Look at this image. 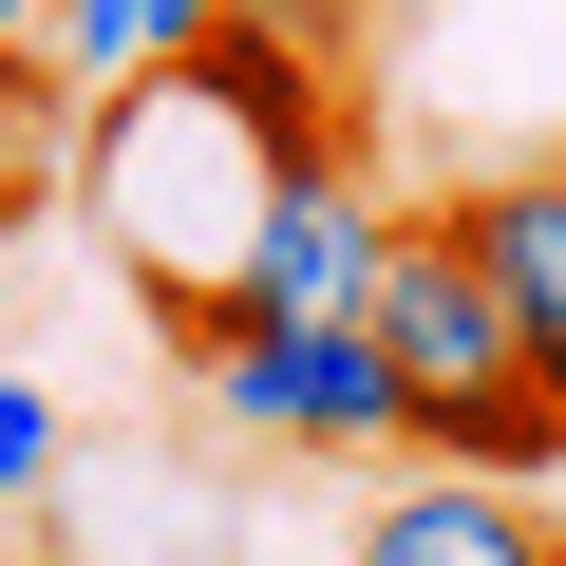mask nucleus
Returning a JSON list of instances; mask_svg holds the SVG:
<instances>
[{"label":"nucleus","mask_w":566,"mask_h":566,"mask_svg":"<svg viewBox=\"0 0 566 566\" xmlns=\"http://www.w3.org/2000/svg\"><path fill=\"white\" fill-rule=\"evenodd\" d=\"M434 227L472 245V283H491V322H510L528 397L566 416V170H491V189H453Z\"/></svg>","instance_id":"nucleus-4"},{"label":"nucleus","mask_w":566,"mask_h":566,"mask_svg":"<svg viewBox=\"0 0 566 566\" xmlns=\"http://www.w3.org/2000/svg\"><path fill=\"white\" fill-rule=\"evenodd\" d=\"M39 472H57V397H39V378H0V510H20Z\"/></svg>","instance_id":"nucleus-8"},{"label":"nucleus","mask_w":566,"mask_h":566,"mask_svg":"<svg viewBox=\"0 0 566 566\" xmlns=\"http://www.w3.org/2000/svg\"><path fill=\"white\" fill-rule=\"evenodd\" d=\"M359 340H378V378H397V434H416L434 472H491V491H528V472L566 453V416L528 397V359H510V322H491V283H472V245H453L434 208H397Z\"/></svg>","instance_id":"nucleus-1"},{"label":"nucleus","mask_w":566,"mask_h":566,"mask_svg":"<svg viewBox=\"0 0 566 566\" xmlns=\"http://www.w3.org/2000/svg\"><path fill=\"white\" fill-rule=\"evenodd\" d=\"M227 20V0H57V20H39V57H57V95L95 114V95H133V76H170L189 39Z\"/></svg>","instance_id":"nucleus-6"},{"label":"nucleus","mask_w":566,"mask_h":566,"mask_svg":"<svg viewBox=\"0 0 566 566\" xmlns=\"http://www.w3.org/2000/svg\"><path fill=\"white\" fill-rule=\"evenodd\" d=\"M378 245H397V189H359V151L340 170H283L264 227H245V264H227V303H208V340L227 322H359L378 303Z\"/></svg>","instance_id":"nucleus-2"},{"label":"nucleus","mask_w":566,"mask_h":566,"mask_svg":"<svg viewBox=\"0 0 566 566\" xmlns=\"http://www.w3.org/2000/svg\"><path fill=\"white\" fill-rule=\"evenodd\" d=\"M227 20H264V39H322V57H359V20H378V0H227Z\"/></svg>","instance_id":"nucleus-9"},{"label":"nucleus","mask_w":566,"mask_h":566,"mask_svg":"<svg viewBox=\"0 0 566 566\" xmlns=\"http://www.w3.org/2000/svg\"><path fill=\"white\" fill-rule=\"evenodd\" d=\"M57 151H76L57 57H0V208H39V189H57Z\"/></svg>","instance_id":"nucleus-7"},{"label":"nucleus","mask_w":566,"mask_h":566,"mask_svg":"<svg viewBox=\"0 0 566 566\" xmlns=\"http://www.w3.org/2000/svg\"><path fill=\"white\" fill-rule=\"evenodd\" d=\"M39 20H57V0H0V57H39Z\"/></svg>","instance_id":"nucleus-10"},{"label":"nucleus","mask_w":566,"mask_h":566,"mask_svg":"<svg viewBox=\"0 0 566 566\" xmlns=\"http://www.w3.org/2000/svg\"><path fill=\"white\" fill-rule=\"evenodd\" d=\"M208 416L227 434H283V453H378L397 434V378L359 322H227L208 340Z\"/></svg>","instance_id":"nucleus-3"},{"label":"nucleus","mask_w":566,"mask_h":566,"mask_svg":"<svg viewBox=\"0 0 566 566\" xmlns=\"http://www.w3.org/2000/svg\"><path fill=\"white\" fill-rule=\"evenodd\" d=\"M359 566H566V528L528 491H491V472H434V491H378Z\"/></svg>","instance_id":"nucleus-5"}]
</instances>
